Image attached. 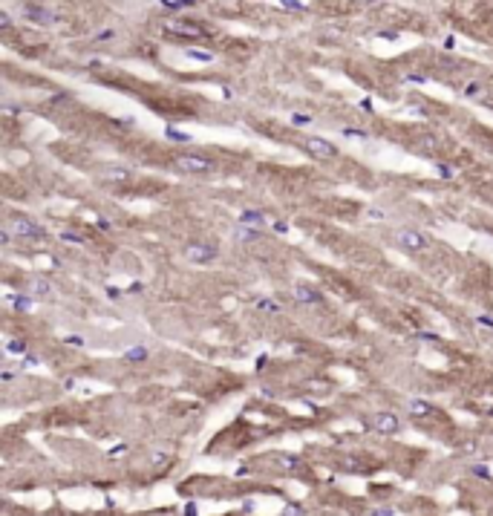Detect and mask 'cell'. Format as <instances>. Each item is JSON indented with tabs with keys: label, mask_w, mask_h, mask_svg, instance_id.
I'll use <instances>...</instances> for the list:
<instances>
[{
	"label": "cell",
	"mask_w": 493,
	"mask_h": 516,
	"mask_svg": "<svg viewBox=\"0 0 493 516\" xmlns=\"http://www.w3.org/2000/svg\"><path fill=\"white\" fill-rule=\"evenodd\" d=\"M9 228H12V234H18L21 240H41V237H46V231L29 217H12Z\"/></svg>",
	"instance_id": "1"
},
{
	"label": "cell",
	"mask_w": 493,
	"mask_h": 516,
	"mask_svg": "<svg viewBox=\"0 0 493 516\" xmlns=\"http://www.w3.org/2000/svg\"><path fill=\"white\" fill-rule=\"evenodd\" d=\"M395 242L404 251H424L427 248V237L415 228H398L395 231Z\"/></svg>",
	"instance_id": "2"
},
{
	"label": "cell",
	"mask_w": 493,
	"mask_h": 516,
	"mask_svg": "<svg viewBox=\"0 0 493 516\" xmlns=\"http://www.w3.org/2000/svg\"><path fill=\"white\" fill-rule=\"evenodd\" d=\"M217 245H208V242H191L185 248V260L188 263H196V265H205L211 260H217Z\"/></svg>",
	"instance_id": "3"
},
{
	"label": "cell",
	"mask_w": 493,
	"mask_h": 516,
	"mask_svg": "<svg viewBox=\"0 0 493 516\" xmlns=\"http://www.w3.org/2000/svg\"><path fill=\"white\" fill-rule=\"evenodd\" d=\"M303 147H306V153L314 156V159H332V156H338V147H335L332 141L317 138V136H306L303 138Z\"/></svg>",
	"instance_id": "4"
},
{
	"label": "cell",
	"mask_w": 493,
	"mask_h": 516,
	"mask_svg": "<svg viewBox=\"0 0 493 516\" xmlns=\"http://www.w3.org/2000/svg\"><path fill=\"white\" fill-rule=\"evenodd\" d=\"M176 167L185 173H205L214 167V161L208 156H196V153H185V156H176Z\"/></svg>",
	"instance_id": "5"
},
{
	"label": "cell",
	"mask_w": 493,
	"mask_h": 516,
	"mask_svg": "<svg viewBox=\"0 0 493 516\" xmlns=\"http://www.w3.org/2000/svg\"><path fill=\"white\" fill-rule=\"evenodd\" d=\"M369 427H372L375 433H381V436H392V433H398L401 421H398L392 413H375L372 418H369Z\"/></svg>",
	"instance_id": "6"
},
{
	"label": "cell",
	"mask_w": 493,
	"mask_h": 516,
	"mask_svg": "<svg viewBox=\"0 0 493 516\" xmlns=\"http://www.w3.org/2000/svg\"><path fill=\"white\" fill-rule=\"evenodd\" d=\"M165 29L171 35H179V38H202V29L188 21H171V23H165Z\"/></svg>",
	"instance_id": "7"
},
{
	"label": "cell",
	"mask_w": 493,
	"mask_h": 516,
	"mask_svg": "<svg viewBox=\"0 0 493 516\" xmlns=\"http://www.w3.org/2000/svg\"><path fill=\"white\" fill-rule=\"evenodd\" d=\"M98 176H101L104 182H127L133 173L127 170V167H115V164H101L98 167Z\"/></svg>",
	"instance_id": "8"
},
{
	"label": "cell",
	"mask_w": 493,
	"mask_h": 516,
	"mask_svg": "<svg viewBox=\"0 0 493 516\" xmlns=\"http://www.w3.org/2000/svg\"><path fill=\"white\" fill-rule=\"evenodd\" d=\"M294 300H297V303H311V306H317V303H323V294L317 291V288H311V286H294Z\"/></svg>",
	"instance_id": "9"
},
{
	"label": "cell",
	"mask_w": 493,
	"mask_h": 516,
	"mask_svg": "<svg viewBox=\"0 0 493 516\" xmlns=\"http://www.w3.org/2000/svg\"><path fill=\"white\" fill-rule=\"evenodd\" d=\"M26 291H29V294H35V297H46V294L52 291V286L46 283L44 277H35L32 283H29V288H26Z\"/></svg>",
	"instance_id": "10"
},
{
	"label": "cell",
	"mask_w": 493,
	"mask_h": 516,
	"mask_svg": "<svg viewBox=\"0 0 493 516\" xmlns=\"http://www.w3.org/2000/svg\"><path fill=\"white\" fill-rule=\"evenodd\" d=\"M274 461H277V467H283V470H300L303 467V461L297 456H288V453H280Z\"/></svg>",
	"instance_id": "11"
},
{
	"label": "cell",
	"mask_w": 493,
	"mask_h": 516,
	"mask_svg": "<svg viewBox=\"0 0 493 516\" xmlns=\"http://www.w3.org/2000/svg\"><path fill=\"white\" fill-rule=\"evenodd\" d=\"M410 413L418 415V418H427V415H433V404L421 401V398H413L410 401Z\"/></svg>",
	"instance_id": "12"
},
{
	"label": "cell",
	"mask_w": 493,
	"mask_h": 516,
	"mask_svg": "<svg viewBox=\"0 0 493 516\" xmlns=\"http://www.w3.org/2000/svg\"><path fill=\"white\" fill-rule=\"evenodd\" d=\"M242 225H248V228H257V225H265V217L260 214V211H245L240 217Z\"/></svg>",
	"instance_id": "13"
},
{
	"label": "cell",
	"mask_w": 493,
	"mask_h": 516,
	"mask_svg": "<svg viewBox=\"0 0 493 516\" xmlns=\"http://www.w3.org/2000/svg\"><path fill=\"white\" fill-rule=\"evenodd\" d=\"M23 15H29V18H32V21H38V23H49V21H52V15H49V12H44V9H38V6H26V9H23Z\"/></svg>",
	"instance_id": "14"
},
{
	"label": "cell",
	"mask_w": 493,
	"mask_h": 516,
	"mask_svg": "<svg viewBox=\"0 0 493 516\" xmlns=\"http://www.w3.org/2000/svg\"><path fill=\"white\" fill-rule=\"evenodd\" d=\"M185 55L188 58H194V61H211V52H205V49H194V46H188V49H185Z\"/></svg>",
	"instance_id": "15"
},
{
	"label": "cell",
	"mask_w": 493,
	"mask_h": 516,
	"mask_svg": "<svg viewBox=\"0 0 493 516\" xmlns=\"http://www.w3.org/2000/svg\"><path fill=\"white\" fill-rule=\"evenodd\" d=\"M257 309H263V311H280L283 306H280L277 300H257Z\"/></svg>",
	"instance_id": "16"
},
{
	"label": "cell",
	"mask_w": 493,
	"mask_h": 516,
	"mask_svg": "<svg viewBox=\"0 0 493 516\" xmlns=\"http://www.w3.org/2000/svg\"><path fill=\"white\" fill-rule=\"evenodd\" d=\"M9 303L15 306V309H21V311L32 309V300H29V297H9Z\"/></svg>",
	"instance_id": "17"
},
{
	"label": "cell",
	"mask_w": 493,
	"mask_h": 516,
	"mask_svg": "<svg viewBox=\"0 0 493 516\" xmlns=\"http://www.w3.org/2000/svg\"><path fill=\"white\" fill-rule=\"evenodd\" d=\"M144 358H147V349H141V346H136V349L127 352V361H144Z\"/></svg>",
	"instance_id": "18"
},
{
	"label": "cell",
	"mask_w": 493,
	"mask_h": 516,
	"mask_svg": "<svg viewBox=\"0 0 493 516\" xmlns=\"http://www.w3.org/2000/svg\"><path fill=\"white\" fill-rule=\"evenodd\" d=\"M467 95H470V98H484V90H482V84H470V87H467Z\"/></svg>",
	"instance_id": "19"
},
{
	"label": "cell",
	"mask_w": 493,
	"mask_h": 516,
	"mask_svg": "<svg viewBox=\"0 0 493 516\" xmlns=\"http://www.w3.org/2000/svg\"><path fill=\"white\" fill-rule=\"evenodd\" d=\"M168 138L171 141H188V133H179L176 127H168Z\"/></svg>",
	"instance_id": "20"
},
{
	"label": "cell",
	"mask_w": 493,
	"mask_h": 516,
	"mask_svg": "<svg viewBox=\"0 0 493 516\" xmlns=\"http://www.w3.org/2000/svg\"><path fill=\"white\" fill-rule=\"evenodd\" d=\"M344 136H352V138H367V133L364 130H358V127H346Z\"/></svg>",
	"instance_id": "21"
},
{
	"label": "cell",
	"mask_w": 493,
	"mask_h": 516,
	"mask_svg": "<svg viewBox=\"0 0 493 516\" xmlns=\"http://www.w3.org/2000/svg\"><path fill=\"white\" fill-rule=\"evenodd\" d=\"M61 240H64V242H84V237L72 234V231H64V234H61Z\"/></svg>",
	"instance_id": "22"
},
{
	"label": "cell",
	"mask_w": 493,
	"mask_h": 516,
	"mask_svg": "<svg viewBox=\"0 0 493 516\" xmlns=\"http://www.w3.org/2000/svg\"><path fill=\"white\" fill-rule=\"evenodd\" d=\"M237 237H240V240H257L260 234H257V231H245V228H240V231H237Z\"/></svg>",
	"instance_id": "23"
},
{
	"label": "cell",
	"mask_w": 493,
	"mask_h": 516,
	"mask_svg": "<svg viewBox=\"0 0 493 516\" xmlns=\"http://www.w3.org/2000/svg\"><path fill=\"white\" fill-rule=\"evenodd\" d=\"M9 352H26V343H21V340H12V343H9Z\"/></svg>",
	"instance_id": "24"
},
{
	"label": "cell",
	"mask_w": 493,
	"mask_h": 516,
	"mask_svg": "<svg viewBox=\"0 0 493 516\" xmlns=\"http://www.w3.org/2000/svg\"><path fill=\"white\" fill-rule=\"evenodd\" d=\"M372 513H375V516H392L395 510H392V507H375Z\"/></svg>",
	"instance_id": "25"
},
{
	"label": "cell",
	"mask_w": 493,
	"mask_h": 516,
	"mask_svg": "<svg viewBox=\"0 0 493 516\" xmlns=\"http://www.w3.org/2000/svg\"><path fill=\"white\" fill-rule=\"evenodd\" d=\"M67 343H72V346H84V337H78V334H69Z\"/></svg>",
	"instance_id": "26"
},
{
	"label": "cell",
	"mask_w": 493,
	"mask_h": 516,
	"mask_svg": "<svg viewBox=\"0 0 493 516\" xmlns=\"http://www.w3.org/2000/svg\"><path fill=\"white\" fill-rule=\"evenodd\" d=\"M473 473H476V476H484V479L490 476V470H487V467H482V464H479V467H473Z\"/></svg>",
	"instance_id": "27"
},
{
	"label": "cell",
	"mask_w": 493,
	"mask_h": 516,
	"mask_svg": "<svg viewBox=\"0 0 493 516\" xmlns=\"http://www.w3.org/2000/svg\"><path fill=\"white\" fill-rule=\"evenodd\" d=\"M294 124H309V115H291Z\"/></svg>",
	"instance_id": "28"
},
{
	"label": "cell",
	"mask_w": 493,
	"mask_h": 516,
	"mask_svg": "<svg viewBox=\"0 0 493 516\" xmlns=\"http://www.w3.org/2000/svg\"><path fill=\"white\" fill-rule=\"evenodd\" d=\"M280 3H283V6H288V9H303L297 0H280Z\"/></svg>",
	"instance_id": "29"
},
{
	"label": "cell",
	"mask_w": 493,
	"mask_h": 516,
	"mask_svg": "<svg viewBox=\"0 0 493 516\" xmlns=\"http://www.w3.org/2000/svg\"><path fill=\"white\" fill-rule=\"evenodd\" d=\"M0 26H3V29H9V26H12V21H9V15H6V12L0 15Z\"/></svg>",
	"instance_id": "30"
},
{
	"label": "cell",
	"mask_w": 493,
	"mask_h": 516,
	"mask_svg": "<svg viewBox=\"0 0 493 516\" xmlns=\"http://www.w3.org/2000/svg\"><path fill=\"white\" fill-rule=\"evenodd\" d=\"M271 228H274V231H280V234H286V231H288V225H286V222H274Z\"/></svg>",
	"instance_id": "31"
},
{
	"label": "cell",
	"mask_w": 493,
	"mask_h": 516,
	"mask_svg": "<svg viewBox=\"0 0 493 516\" xmlns=\"http://www.w3.org/2000/svg\"><path fill=\"white\" fill-rule=\"evenodd\" d=\"M418 337H421V340H427V343H436V340H438L436 334H418Z\"/></svg>",
	"instance_id": "32"
},
{
	"label": "cell",
	"mask_w": 493,
	"mask_h": 516,
	"mask_svg": "<svg viewBox=\"0 0 493 516\" xmlns=\"http://www.w3.org/2000/svg\"><path fill=\"white\" fill-rule=\"evenodd\" d=\"M479 323H484V326H490V329H493V320H487V317H479Z\"/></svg>",
	"instance_id": "33"
},
{
	"label": "cell",
	"mask_w": 493,
	"mask_h": 516,
	"mask_svg": "<svg viewBox=\"0 0 493 516\" xmlns=\"http://www.w3.org/2000/svg\"><path fill=\"white\" fill-rule=\"evenodd\" d=\"M364 3H375V0H364Z\"/></svg>",
	"instance_id": "34"
},
{
	"label": "cell",
	"mask_w": 493,
	"mask_h": 516,
	"mask_svg": "<svg viewBox=\"0 0 493 516\" xmlns=\"http://www.w3.org/2000/svg\"><path fill=\"white\" fill-rule=\"evenodd\" d=\"M490 303H493V294H490Z\"/></svg>",
	"instance_id": "35"
}]
</instances>
